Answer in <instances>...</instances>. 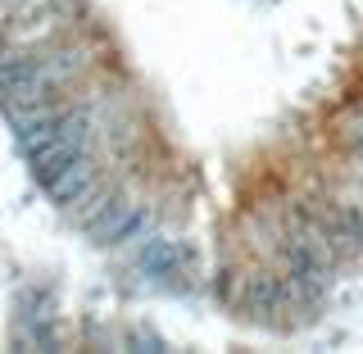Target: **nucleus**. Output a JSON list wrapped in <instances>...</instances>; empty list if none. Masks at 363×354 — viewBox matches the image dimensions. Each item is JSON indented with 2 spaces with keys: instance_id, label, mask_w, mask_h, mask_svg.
I'll use <instances>...</instances> for the list:
<instances>
[{
  "instance_id": "nucleus-2",
  "label": "nucleus",
  "mask_w": 363,
  "mask_h": 354,
  "mask_svg": "<svg viewBox=\"0 0 363 354\" xmlns=\"http://www.w3.org/2000/svg\"><path fill=\"white\" fill-rule=\"evenodd\" d=\"M0 96L14 114H37L50 109L55 96H60V77L50 73V64L37 60V55L23 50H5L0 55Z\"/></svg>"
},
{
  "instance_id": "nucleus-1",
  "label": "nucleus",
  "mask_w": 363,
  "mask_h": 354,
  "mask_svg": "<svg viewBox=\"0 0 363 354\" xmlns=\"http://www.w3.org/2000/svg\"><path fill=\"white\" fill-rule=\"evenodd\" d=\"M18 145L28 155L32 173L60 204L86 200L91 164H86V118L73 109H37L23 118Z\"/></svg>"
},
{
  "instance_id": "nucleus-3",
  "label": "nucleus",
  "mask_w": 363,
  "mask_h": 354,
  "mask_svg": "<svg viewBox=\"0 0 363 354\" xmlns=\"http://www.w3.org/2000/svg\"><path fill=\"white\" fill-rule=\"evenodd\" d=\"M345 141L363 155V105H354V114L345 118Z\"/></svg>"
}]
</instances>
